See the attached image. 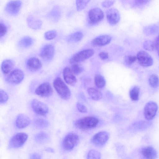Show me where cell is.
Instances as JSON below:
<instances>
[{
  "label": "cell",
  "instance_id": "1",
  "mask_svg": "<svg viewBox=\"0 0 159 159\" xmlns=\"http://www.w3.org/2000/svg\"><path fill=\"white\" fill-rule=\"evenodd\" d=\"M98 120L92 116H86L77 120L74 123L76 128L83 130L95 128L98 123Z\"/></svg>",
  "mask_w": 159,
  "mask_h": 159
},
{
  "label": "cell",
  "instance_id": "2",
  "mask_svg": "<svg viewBox=\"0 0 159 159\" xmlns=\"http://www.w3.org/2000/svg\"><path fill=\"white\" fill-rule=\"evenodd\" d=\"M53 84L55 89L61 98L65 100L70 98V91L61 79L59 77L55 78Z\"/></svg>",
  "mask_w": 159,
  "mask_h": 159
},
{
  "label": "cell",
  "instance_id": "3",
  "mask_svg": "<svg viewBox=\"0 0 159 159\" xmlns=\"http://www.w3.org/2000/svg\"><path fill=\"white\" fill-rule=\"evenodd\" d=\"M80 142L78 135L74 133H70L66 135L63 139L62 146L64 149L70 151L77 145Z\"/></svg>",
  "mask_w": 159,
  "mask_h": 159
},
{
  "label": "cell",
  "instance_id": "4",
  "mask_svg": "<svg viewBox=\"0 0 159 159\" xmlns=\"http://www.w3.org/2000/svg\"><path fill=\"white\" fill-rule=\"evenodd\" d=\"M94 51L92 49H87L80 51L73 55L69 60L70 64H74L84 61L91 57Z\"/></svg>",
  "mask_w": 159,
  "mask_h": 159
},
{
  "label": "cell",
  "instance_id": "5",
  "mask_svg": "<svg viewBox=\"0 0 159 159\" xmlns=\"http://www.w3.org/2000/svg\"><path fill=\"white\" fill-rule=\"evenodd\" d=\"M28 134L23 132L17 133L11 139L9 147L12 148H18L23 146L28 139Z\"/></svg>",
  "mask_w": 159,
  "mask_h": 159
},
{
  "label": "cell",
  "instance_id": "6",
  "mask_svg": "<svg viewBox=\"0 0 159 159\" xmlns=\"http://www.w3.org/2000/svg\"><path fill=\"white\" fill-rule=\"evenodd\" d=\"M104 13L102 10L98 7H95L91 9L88 13V20L91 25H96L103 19Z\"/></svg>",
  "mask_w": 159,
  "mask_h": 159
},
{
  "label": "cell",
  "instance_id": "7",
  "mask_svg": "<svg viewBox=\"0 0 159 159\" xmlns=\"http://www.w3.org/2000/svg\"><path fill=\"white\" fill-rule=\"evenodd\" d=\"M24 76V73L22 70L16 69L7 75L6 80L8 83L11 84H17L23 81Z\"/></svg>",
  "mask_w": 159,
  "mask_h": 159
},
{
  "label": "cell",
  "instance_id": "8",
  "mask_svg": "<svg viewBox=\"0 0 159 159\" xmlns=\"http://www.w3.org/2000/svg\"><path fill=\"white\" fill-rule=\"evenodd\" d=\"M22 2L20 0H12L9 2L6 5L4 10L9 15L15 16L19 14L21 8Z\"/></svg>",
  "mask_w": 159,
  "mask_h": 159
},
{
  "label": "cell",
  "instance_id": "9",
  "mask_svg": "<svg viewBox=\"0 0 159 159\" xmlns=\"http://www.w3.org/2000/svg\"><path fill=\"white\" fill-rule=\"evenodd\" d=\"M31 107L34 113L41 116L45 115L49 110L48 107L46 104L35 99L32 101Z\"/></svg>",
  "mask_w": 159,
  "mask_h": 159
},
{
  "label": "cell",
  "instance_id": "10",
  "mask_svg": "<svg viewBox=\"0 0 159 159\" xmlns=\"http://www.w3.org/2000/svg\"><path fill=\"white\" fill-rule=\"evenodd\" d=\"M109 138V135L108 133L102 131L95 134L91 139V142L95 146L101 147L106 143Z\"/></svg>",
  "mask_w": 159,
  "mask_h": 159
},
{
  "label": "cell",
  "instance_id": "11",
  "mask_svg": "<svg viewBox=\"0 0 159 159\" xmlns=\"http://www.w3.org/2000/svg\"><path fill=\"white\" fill-rule=\"evenodd\" d=\"M53 92L52 87L48 82H45L41 84L37 88L35 91L36 94L43 98H47L51 96Z\"/></svg>",
  "mask_w": 159,
  "mask_h": 159
},
{
  "label": "cell",
  "instance_id": "12",
  "mask_svg": "<svg viewBox=\"0 0 159 159\" xmlns=\"http://www.w3.org/2000/svg\"><path fill=\"white\" fill-rule=\"evenodd\" d=\"M157 104L153 101H150L145 106L144 114L145 118L148 120L152 119L155 116L158 109Z\"/></svg>",
  "mask_w": 159,
  "mask_h": 159
},
{
  "label": "cell",
  "instance_id": "13",
  "mask_svg": "<svg viewBox=\"0 0 159 159\" xmlns=\"http://www.w3.org/2000/svg\"><path fill=\"white\" fill-rule=\"evenodd\" d=\"M136 57L139 63L142 66L149 67L153 63L152 57L148 53L144 51L139 52Z\"/></svg>",
  "mask_w": 159,
  "mask_h": 159
},
{
  "label": "cell",
  "instance_id": "14",
  "mask_svg": "<svg viewBox=\"0 0 159 159\" xmlns=\"http://www.w3.org/2000/svg\"><path fill=\"white\" fill-rule=\"evenodd\" d=\"M106 16L108 22L112 25L116 24L120 19L119 11L115 8H111L108 10L106 12Z\"/></svg>",
  "mask_w": 159,
  "mask_h": 159
},
{
  "label": "cell",
  "instance_id": "15",
  "mask_svg": "<svg viewBox=\"0 0 159 159\" xmlns=\"http://www.w3.org/2000/svg\"><path fill=\"white\" fill-rule=\"evenodd\" d=\"M54 52V47L51 44H47L42 48L40 52V56L43 60L49 61L53 58Z\"/></svg>",
  "mask_w": 159,
  "mask_h": 159
},
{
  "label": "cell",
  "instance_id": "16",
  "mask_svg": "<svg viewBox=\"0 0 159 159\" xmlns=\"http://www.w3.org/2000/svg\"><path fill=\"white\" fill-rule=\"evenodd\" d=\"M63 77L65 82L68 84L74 86L77 82V80L69 67L64 68L63 71Z\"/></svg>",
  "mask_w": 159,
  "mask_h": 159
},
{
  "label": "cell",
  "instance_id": "17",
  "mask_svg": "<svg viewBox=\"0 0 159 159\" xmlns=\"http://www.w3.org/2000/svg\"><path fill=\"white\" fill-rule=\"evenodd\" d=\"M30 118L24 114H20L17 116L15 124L16 127L19 129H23L29 125L30 123Z\"/></svg>",
  "mask_w": 159,
  "mask_h": 159
},
{
  "label": "cell",
  "instance_id": "18",
  "mask_svg": "<svg viewBox=\"0 0 159 159\" xmlns=\"http://www.w3.org/2000/svg\"><path fill=\"white\" fill-rule=\"evenodd\" d=\"M111 39V36L109 35H101L93 39L91 43L94 46H102L109 43Z\"/></svg>",
  "mask_w": 159,
  "mask_h": 159
},
{
  "label": "cell",
  "instance_id": "19",
  "mask_svg": "<svg viewBox=\"0 0 159 159\" xmlns=\"http://www.w3.org/2000/svg\"><path fill=\"white\" fill-rule=\"evenodd\" d=\"M15 66V63L13 60L10 59H6L1 63V70L4 74L7 75L14 69Z\"/></svg>",
  "mask_w": 159,
  "mask_h": 159
},
{
  "label": "cell",
  "instance_id": "20",
  "mask_svg": "<svg viewBox=\"0 0 159 159\" xmlns=\"http://www.w3.org/2000/svg\"><path fill=\"white\" fill-rule=\"evenodd\" d=\"M141 153L144 159H156L157 157L156 150L150 146L143 148L141 150Z\"/></svg>",
  "mask_w": 159,
  "mask_h": 159
},
{
  "label": "cell",
  "instance_id": "21",
  "mask_svg": "<svg viewBox=\"0 0 159 159\" xmlns=\"http://www.w3.org/2000/svg\"><path fill=\"white\" fill-rule=\"evenodd\" d=\"M27 67L31 70H39L42 67V63L39 58L33 57L29 58L26 62Z\"/></svg>",
  "mask_w": 159,
  "mask_h": 159
},
{
  "label": "cell",
  "instance_id": "22",
  "mask_svg": "<svg viewBox=\"0 0 159 159\" xmlns=\"http://www.w3.org/2000/svg\"><path fill=\"white\" fill-rule=\"evenodd\" d=\"M87 91L89 97L94 100H99L102 97V93L95 88H89L88 89Z\"/></svg>",
  "mask_w": 159,
  "mask_h": 159
},
{
  "label": "cell",
  "instance_id": "23",
  "mask_svg": "<svg viewBox=\"0 0 159 159\" xmlns=\"http://www.w3.org/2000/svg\"><path fill=\"white\" fill-rule=\"evenodd\" d=\"M83 34L80 31H77L73 33L66 38L67 41L69 42H77L80 41L83 38Z\"/></svg>",
  "mask_w": 159,
  "mask_h": 159
},
{
  "label": "cell",
  "instance_id": "24",
  "mask_svg": "<svg viewBox=\"0 0 159 159\" xmlns=\"http://www.w3.org/2000/svg\"><path fill=\"white\" fill-rule=\"evenodd\" d=\"M33 42V39L31 37L26 36L20 39L18 42V45L20 48H26L30 47Z\"/></svg>",
  "mask_w": 159,
  "mask_h": 159
},
{
  "label": "cell",
  "instance_id": "25",
  "mask_svg": "<svg viewBox=\"0 0 159 159\" xmlns=\"http://www.w3.org/2000/svg\"><path fill=\"white\" fill-rule=\"evenodd\" d=\"M35 126L38 128L43 129L47 127L49 125L48 121L42 118H38L34 121Z\"/></svg>",
  "mask_w": 159,
  "mask_h": 159
},
{
  "label": "cell",
  "instance_id": "26",
  "mask_svg": "<svg viewBox=\"0 0 159 159\" xmlns=\"http://www.w3.org/2000/svg\"><path fill=\"white\" fill-rule=\"evenodd\" d=\"M27 20L29 26L32 29H38L40 28L41 25V23L40 21L36 20L33 17H29Z\"/></svg>",
  "mask_w": 159,
  "mask_h": 159
},
{
  "label": "cell",
  "instance_id": "27",
  "mask_svg": "<svg viewBox=\"0 0 159 159\" xmlns=\"http://www.w3.org/2000/svg\"><path fill=\"white\" fill-rule=\"evenodd\" d=\"M94 82L96 85L99 88H102L106 85V81L104 78L100 75H98L95 76Z\"/></svg>",
  "mask_w": 159,
  "mask_h": 159
},
{
  "label": "cell",
  "instance_id": "28",
  "mask_svg": "<svg viewBox=\"0 0 159 159\" xmlns=\"http://www.w3.org/2000/svg\"><path fill=\"white\" fill-rule=\"evenodd\" d=\"M139 89L137 86L133 87L130 91L129 95L131 99L134 101H137L139 98Z\"/></svg>",
  "mask_w": 159,
  "mask_h": 159
},
{
  "label": "cell",
  "instance_id": "29",
  "mask_svg": "<svg viewBox=\"0 0 159 159\" xmlns=\"http://www.w3.org/2000/svg\"><path fill=\"white\" fill-rule=\"evenodd\" d=\"M101 154L98 151L94 149L90 150L87 156V159H100Z\"/></svg>",
  "mask_w": 159,
  "mask_h": 159
},
{
  "label": "cell",
  "instance_id": "30",
  "mask_svg": "<svg viewBox=\"0 0 159 159\" xmlns=\"http://www.w3.org/2000/svg\"><path fill=\"white\" fill-rule=\"evenodd\" d=\"M149 83L150 85L153 88H156L159 84V79L157 76L152 74L149 78Z\"/></svg>",
  "mask_w": 159,
  "mask_h": 159
},
{
  "label": "cell",
  "instance_id": "31",
  "mask_svg": "<svg viewBox=\"0 0 159 159\" xmlns=\"http://www.w3.org/2000/svg\"><path fill=\"white\" fill-rule=\"evenodd\" d=\"M143 47L144 49L150 51H153L155 48L154 43L149 40H146L144 42Z\"/></svg>",
  "mask_w": 159,
  "mask_h": 159
},
{
  "label": "cell",
  "instance_id": "32",
  "mask_svg": "<svg viewBox=\"0 0 159 159\" xmlns=\"http://www.w3.org/2000/svg\"><path fill=\"white\" fill-rule=\"evenodd\" d=\"M71 70L75 75H77L80 74L84 70V68L77 64H73L71 66Z\"/></svg>",
  "mask_w": 159,
  "mask_h": 159
},
{
  "label": "cell",
  "instance_id": "33",
  "mask_svg": "<svg viewBox=\"0 0 159 159\" xmlns=\"http://www.w3.org/2000/svg\"><path fill=\"white\" fill-rule=\"evenodd\" d=\"M57 35V31L54 30H50L46 32L44 34L46 39L50 40L55 38Z\"/></svg>",
  "mask_w": 159,
  "mask_h": 159
},
{
  "label": "cell",
  "instance_id": "34",
  "mask_svg": "<svg viewBox=\"0 0 159 159\" xmlns=\"http://www.w3.org/2000/svg\"><path fill=\"white\" fill-rule=\"evenodd\" d=\"M89 0H76V6L78 11L84 9L87 6Z\"/></svg>",
  "mask_w": 159,
  "mask_h": 159
},
{
  "label": "cell",
  "instance_id": "35",
  "mask_svg": "<svg viewBox=\"0 0 159 159\" xmlns=\"http://www.w3.org/2000/svg\"><path fill=\"white\" fill-rule=\"evenodd\" d=\"M47 135L44 132H41L37 134L35 137V139L39 142H44L47 138Z\"/></svg>",
  "mask_w": 159,
  "mask_h": 159
},
{
  "label": "cell",
  "instance_id": "36",
  "mask_svg": "<svg viewBox=\"0 0 159 159\" xmlns=\"http://www.w3.org/2000/svg\"><path fill=\"white\" fill-rule=\"evenodd\" d=\"M9 98L7 93L4 90L0 89V103L6 102Z\"/></svg>",
  "mask_w": 159,
  "mask_h": 159
},
{
  "label": "cell",
  "instance_id": "37",
  "mask_svg": "<svg viewBox=\"0 0 159 159\" xmlns=\"http://www.w3.org/2000/svg\"><path fill=\"white\" fill-rule=\"evenodd\" d=\"M7 31V26L4 23L0 21V39L6 34Z\"/></svg>",
  "mask_w": 159,
  "mask_h": 159
},
{
  "label": "cell",
  "instance_id": "38",
  "mask_svg": "<svg viewBox=\"0 0 159 159\" xmlns=\"http://www.w3.org/2000/svg\"><path fill=\"white\" fill-rule=\"evenodd\" d=\"M76 106L79 111L83 113H86L87 112V109L85 106L82 103L78 102L76 103Z\"/></svg>",
  "mask_w": 159,
  "mask_h": 159
},
{
  "label": "cell",
  "instance_id": "39",
  "mask_svg": "<svg viewBox=\"0 0 159 159\" xmlns=\"http://www.w3.org/2000/svg\"><path fill=\"white\" fill-rule=\"evenodd\" d=\"M137 59L136 56L131 55L127 56L125 59L126 62L129 65L134 63Z\"/></svg>",
  "mask_w": 159,
  "mask_h": 159
},
{
  "label": "cell",
  "instance_id": "40",
  "mask_svg": "<svg viewBox=\"0 0 159 159\" xmlns=\"http://www.w3.org/2000/svg\"><path fill=\"white\" fill-rule=\"evenodd\" d=\"M115 1L114 0L104 1L102 2V5L104 7H108L112 5Z\"/></svg>",
  "mask_w": 159,
  "mask_h": 159
},
{
  "label": "cell",
  "instance_id": "41",
  "mask_svg": "<svg viewBox=\"0 0 159 159\" xmlns=\"http://www.w3.org/2000/svg\"><path fill=\"white\" fill-rule=\"evenodd\" d=\"M156 27V26L155 27L154 26H152L147 27L145 30V32L146 33H148V34H152V33H153L155 31V30L157 29Z\"/></svg>",
  "mask_w": 159,
  "mask_h": 159
},
{
  "label": "cell",
  "instance_id": "42",
  "mask_svg": "<svg viewBox=\"0 0 159 159\" xmlns=\"http://www.w3.org/2000/svg\"><path fill=\"white\" fill-rule=\"evenodd\" d=\"M148 0H136L134 1V4L137 6H141L146 4Z\"/></svg>",
  "mask_w": 159,
  "mask_h": 159
},
{
  "label": "cell",
  "instance_id": "43",
  "mask_svg": "<svg viewBox=\"0 0 159 159\" xmlns=\"http://www.w3.org/2000/svg\"><path fill=\"white\" fill-rule=\"evenodd\" d=\"M100 58L103 60H105L108 58V54L106 52H102L99 54Z\"/></svg>",
  "mask_w": 159,
  "mask_h": 159
},
{
  "label": "cell",
  "instance_id": "44",
  "mask_svg": "<svg viewBox=\"0 0 159 159\" xmlns=\"http://www.w3.org/2000/svg\"><path fill=\"white\" fill-rule=\"evenodd\" d=\"M41 157L42 156L41 154L34 153L30 155L29 159H41Z\"/></svg>",
  "mask_w": 159,
  "mask_h": 159
},
{
  "label": "cell",
  "instance_id": "45",
  "mask_svg": "<svg viewBox=\"0 0 159 159\" xmlns=\"http://www.w3.org/2000/svg\"><path fill=\"white\" fill-rule=\"evenodd\" d=\"M155 47L157 49V52H158V36H157L155 39V42L154 43Z\"/></svg>",
  "mask_w": 159,
  "mask_h": 159
},
{
  "label": "cell",
  "instance_id": "46",
  "mask_svg": "<svg viewBox=\"0 0 159 159\" xmlns=\"http://www.w3.org/2000/svg\"><path fill=\"white\" fill-rule=\"evenodd\" d=\"M46 151L48 152H50V153H53L54 152V150L52 148H47Z\"/></svg>",
  "mask_w": 159,
  "mask_h": 159
}]
</instances>
